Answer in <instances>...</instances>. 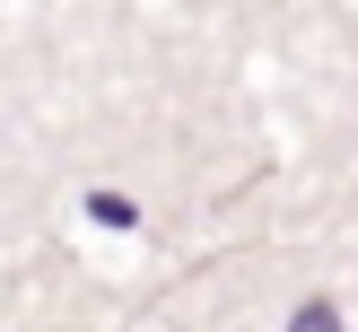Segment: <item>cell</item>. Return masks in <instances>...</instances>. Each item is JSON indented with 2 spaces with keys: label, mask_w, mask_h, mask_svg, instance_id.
<instances>
[{
  "label": "cell",
  "mask_w": 358,
  "mask_h": 332,
  "mask_svg": "<svg viewBox=\"0 0 358 332\" xmlns=\"http://www.w3.org/2000/svg\"><path fill=\"white\" fill-rule=\"evenodd\" d=\"M297 332H341V315L332 306H297Z\"/></svg>",
  "instance_id": "1"
}]
</instances>
